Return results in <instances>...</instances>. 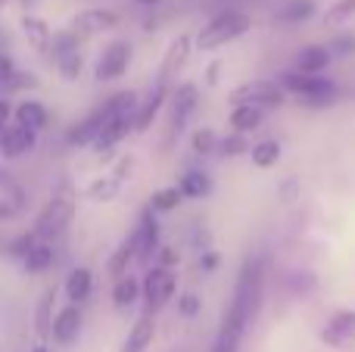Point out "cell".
<instances>
[{"mask_svg": "<svg viewBox=\"0 0 355 352\" xmlns=\"http://www.w3.org/2000/svg\"><path fill=\"white\" fill-rule=\"evenodd\" d=\"M262 259H243L237 274V284H234V297L227 306L225 318H221V328L215 334L212 352H240L250 324L256 322L259 309H262Z\"/></svg>", "mask_w": 355, "mask_h": 352, "instance_id": "obj_1", "label": "cell"}, {"mask_svg": "<svg viewBox=\"0 0 355 352\" xmlns=\"http://www.w3.org/2000/svg\"><path fill=\"white\" fill-rule=\"evenodd\" d=\"M277 85L287 94H293L306 109H324V106H334L340 100V87L324 75H306L293 69V72H284Z\"/></svg>", "mask_w": 355, "mask_h": 352, "instance_id": "obj_2", "label": "cell"}, {"mask_svg": "<svg viewBox=\"0 0 355 352\" xmlns=\"http://www.w3.org/2000/svg\"><path fill=\"white\" fill-rule=\"evenodd\" d=\"M250 28H252V19L246 16V12L225 10V12L212 16L206 25H202V31L196 35V47L200 50H218V47H225V44L237 41V37H243Z\"/></svg>", "mask_w": 355, "mask_h": 352, "instance_id": "obj_3", "label": "cell"}, {"mask_svg": "<svg viewBox=\"0 0 355 352\" xmlns=\"http://www.w3.org/2000/svg\"><path fill=\"white\" fill-rule=\"evenodd\" d=\"M144 284V315H156L159 309H166L168 303L175 299V290H178V281L172 274V268H150L147 278L141 281Z\"/></svg>", "mask_w": 355, "mask_h": 352, "instance_id": "obj_4", "label": "cell"}, {"mask_svg": "<svg viewBox=\"0 0 355 352\" xmlns=\"http://www.w3.org/2000/svg\"><path fill=\"white\" fill-rule=\"evenodd\" d=\"M72 215H75V203H72V200H69V197H53L41 212H37L35 234L41 237V240L53 243L56 237L66 231V225L72 222Z\"/></svg>", "mask_w": 355, "mask_h": 352, "instance_id": "obj_5", "label": "cell"}, {"mask_svg": "<svg viewBox=\"0 0 355 352\" xmlns=\"http://www.w3.org/2000/svg\"><path fill=\"white\" fill-rule=\"evenodd\" d=\"M284 87L275 85V81H243V85H237L231 94H227V100H231L234 106H281L284 103Z\"/></svg>", "mask_w": 355, "mask_h": 352, "instance_id": "obj_6", "label": "cell"}, {"mask_svg": "<svg viewBox=\"0 0 355 352\" xmlns=\"http://www.w3.org/2000/svg\"><path fill=\"white\" fill-rule=\"evenodd\" d=\"M168 109H172L168 112V141H178L187 118L196 109V85H190V81L178 85L172 91V97H168Z\"/></svg>", "mask_w": 355, "mask_h": 352, "instance_id": "obj_7", "label": "cell"}, {"mask_svg": "<svg viewBox=\"0 0 355 352\" xmlns=\"http://www.w3.org/2000/svg\"><path fill=\"white\" fill-rule=\"evenodd\" d=\"M131 56H135V50H131L128 41H112L110 47L100 53L97 66H94V75H97V81H116V78H122V75L128 72V66H131Z\"/></svg>", "mask_w": 355, "mask_h": 352, "instance_id": "obj_8", "label": "cell"}, {"mask_svg": "<svg viewBox=\"0 0 355 352\" xmlns=\"http://www.w3.org/2000/svg\"><path fill=\"white\" fill-rule=\"evenodd\" d=\"M318 337H321V343H327L334 349H352L355 346V312L337 309L327 318L324 328L318 331Z\"/></svg>", "mask_w": 355, "mask_h": 352, "instance_id": "obj_9", "label": "cell"}, {"mask_svg": "<svg viewBox=\"0 0 355 352\" xmlns=\"http://www.w3.org/2000/svg\"><path fill=\"white\" fill-rule=\"evenodd\" d=\"M37 143V134L28 128H22V125H6L3 134H0V156H3L6 162L10 159H19V156H28L31 150H35Z\"/></svg>", "mask_w": 355, "mask_h": 352, "instance_id": "obj_10", "label": "cell"}, {"mask_svg": "<svg viewBox=\"0 0 355 352\" xmlns=\"http://www.w3.org/2000/svg\"><path fill=\"white\" fill-rule=\"evenodd\" d=\"M116 25H119V16L112 10H81L69 22V31H75L78 37H91V35H100V31H112Z\"/></svg>", "mask_w": 355, "mask_h": 352, "instance_id": "obj_11", "label": "cell"}, {"mask_svg": "<svg viewBox=\"0 0 355 352\" xmlns=\"http://www.w3.org/2000/svg\"><path fill=\"white\" fill-rule=\"evenodd\" d=\"M168 97H172V87H168V81L156 75L153 87L147 91V97L141 100V109H137V118H135V122H137V131H147V128H150V122H153L156 112L162 109V103H168Z\"/></svg>", "mask_w": 355, "mask_h": 352, "instance_id": "obj_12", "label": "cell"}, {"mask_svg": "<svg viewBox=\"0 0 355 352\" xmlns=\"http://www.w3.org/2000/svg\"><path fill=\"white\" fill-rule=\"evenodd\" d=\"M334 53L327 44H309V47H300L293 53V69L306 75H321L327 66H331Z\"/></svg>", "mask_w": 355, "mask_h": 352, "instance_id": "obj_13", "label": "cell"}, {"mask_svg": "<svg viewBox=\"0 0 355 352\" xmlns=\"http://www.w3.org/2000/svg\"><path fill=\"white\" fill-rule=\"evenodd\" d=\"M135 237H137V259H150L153 253H159L162 249L159 247V222H156L153 209H144Z\"/></svg>", "mask_w": 355, "mask_h": 352, "instance_id": "obj_14", "label": "cell"}, {"mask_svg": "<svg viewBox=\"0 0 355 352\" xmlns=\"http://www.w3.org/2000/svg\"><path fill=\"white\" fill-rule=\"evenodd\" d=\"M22 209H25V191L3 172L0 175V218L10 222V218H16Z\"/></svg>", "mask_w": 355, "mask_h": 352, "instance_id": "obj_15", "label": "cell"}, {"mask_svg": "<svg viewBox=\"0 0 355 352\" xmlns=\"http://www.w3.org/2000/svg\"><path fill=\"white\" fill-rule=\"evenodd\" d=\"M196 41H190L187 35H178L172 44H168V50H166V56H162V66H159V78H166V81H172V75L181 72V66L187 62V56H190V47H193Z\"/></svg>", "mask_w": 355, "mask_h": 352, "instance_id": "obj_16", "label": "cell"}, {"mask_svg": "<svg viewBox=\"0 0 355 352\" xmlns=\"http://www.w3.org/2000/svg\"><path fill=\"white\" fill-rule=\"evenodd\" d=\"M81 306H72L69 303L66 309L56 312V322H53V340L56 343H72L75 337L81 334Z\"/></svg>", "mask_w": 355, "mask_h": 352, "instance_id": "obj_17", "label": "cell"}, {"mask_svg": "<svg viewBox=\"0 0 355 352\" xmlns=\"http://www.w3.org/2000/svg\"><path fill=\"white\" fill-rule=\"evenodd\" d=\"M91 287H94L91 268L78 265V268H72V272L66 274V284H62V290H66V299H69V303H72V306H81V303H87V297H91Z\"/></svg>", "mask_w": 355, "mask_h": 352, "instance_id": "obj_18", "label": "cell"}, {"mask_svg": "<svg viewBox=\"0 0 355 352\" xmlns=\"http://www.w3.org/2000/svg\"><path fill=\"white\" fill-rule=\"evenodd\" d=\"M12 118H16V125L35 131V134L47 128V122H50L47 106L37 103V100H19V103H16V116H12Z\"/></svg>", "mask_w": 355, "mask_h": 352, "instance_id": "obj_19", "label": "cell"}, {"mask_svg": "<svg viewBox=\"0 0 355 352\" xmlns=\"http://www.w3.org/2000/svg\"><path fill=\"white\" fill-rule=\"evenodd\" d=\"M19 28H22L25 41H28L35 50H50V41H53V35H50V25L44 22L41 16H31V12H25V16L19 19Z\"/></svg>", "mask_w": 355, "mask_h": 352, "instance_id": "obj_20", "label": "cell"}, {"mask_svg": "<svg viewBox=\"0 0 355 352\" xmlns=\"http://www.w3.org/2000/svg\"><path fill=\"white\" fill-rule=\"evenodd\" d=\"M265 118V109L262 106H234L231 116H227V125L234 128V134H250V131H256L259 125H262Z\"/></svg>", "mask_w": 355, "mask_h": 352, "instance_id": "obj_21", "label": "cell"}, {"mask_svg": "<svg viewBox=\"0 0 355 352\" xmlns=\"http://www.w3.org/2000/svg\"><path fill=\"white\" fill-rule=\"evenodd\" d=\"M156 337V324H153V315H141L135 322V328H131L128 340H125L122 352H147L150 343H153Z\"/></svg>", "mask_w": 355, "mask_h": 352, "instance_id": "obj_22", "label": "cell"}, {"mask_svg": "<svg viewBox=\"0 0 355 352\" xmlns=\"http://www.w3.org/2000/svg\"><path fill=\"white\" fill-rule=\"evenodd\" d=\"M56 287L44 290V297L37 299V309H35V331L37 337H50L53 334V322H56Z\"/></svg>", "mask_w": 355, "mask_h": 352, "instance_id": "obj_23", "label": "cell"}, {"mask_svg": "<svg viewBox=\"0 0 355 352\" xmlns=\"http://www.w3.org/2000/svg\"><path fill=\"white\" fill-rule=\"evenodd\" d=\"M141 297H144V284H141L137 278H131V274L119 278V281H116V287H112V306H116L119 312L131 309V306H135Z\"/></svg>", "mask_w": 355, "mask_h": 352, "instance_id": "obj_24", "label": "cell"}, {"mask_svg": "<svg viewBox=\"0 0 355 352\" xmlns=\"http://www.w3.org/2000/svg\"><path fill=\"white\" fill-rule=\"evenodd\" d=\"M131 259H137V237L135 234H131L128 240L119 243L116 253H112L110 262H106V268H110V274L119 281V278H125V268L131 265Z\"/></svg>", "mask_w": 355, "mask_h": 352, "instance_id": "obj_25", "label": "cell"}, {"mask_svg": "<svg viewBox=\"0 0 355 352\" xmlns=\"http://www.w3.org/2000/svg\"><path fill=\"white\" fill-rule=\"evenodd\" d=\"M56 262V249H53V243H47V240H37V247L31 249V256L25 259V268H28L31 274H41V272H47L50 265Z\"/></svg>", "mask_w": 355, "mask_h": 352, "instance_id": "obj_26", "label": "cell"}, {"mask_svg": "<svg viewBox=\"0 0 355 352\" xmlns=\"http://www.w3.org/2000/svg\"><path fill=\"white\" fill-rule=\"evenodd\" d=\"M250 159L256 168H271L277 159H281V143L275 141V137H268V141H259L256 147L250 150Z\"/></svg>", "mask_w": 355, "mask_h": 352, "instance_id": "obj_27", "label": "cell"}, {"mask_svg": "<svg viewBox=\"0 0 355 352\" xmlns=\"http://www.w3.org/2000/svg\"><path fill=\"white\" fill-rule=\"evenodd\" d=\"M315 16V0H290L281 12H277V22L284 25H296V22H306V19Z\"/></svg>", "mask_w": 355, "mask_h": 352, "instance_id": "obj_28", "label": "cell"}, {"mask_svg": "<svg viewBox=\"0 0 355 352\" xmlns=\"http://www.w3.org/2000/svg\"><path fill=\"white\" fill-rule=\"evenodd\" d=\"M184 191V197H190V200H202V197H209V191H212V181H209V175L206 172H187L181 178V184H178Z\"/></svg>", "mask_w": 355, "mask_h": 352, "instance_id": "obj_29", "label": "cell"}, {"mask_svg": "<svg viewBox=\"0 0 355 352\" xmlns=\"http://www.w3.org/2000/svg\"><path fill=\"white\" fill-rule=\"evenodd\" d=\"M119 187H122V178H116V175H100L97 181H91L87 184V193H91V200H97V203H110V200H116Z\"/></svg>", "mask_w": 355, "mask_h": 352, "instance_id": "obj_30", "label": "cell"}, {"mask_svg": "<svg viewBox=\"0 0 355 352\" xmlns=\"http://www.w3.org/2000/svg\"><path fill=\"white\" fill-rule=\"evenodd\" d=\"M181 200H184L181 187H159V191L150 197V209L153 212H172V209L181 206Z\"/></svg>", "mask_w": 355, "mask_h": 352, "instance_id": "obj_31", "label": "cell"}, {"mask_svg": "<svg viewBox=\"0 0 355 352\" xmlns=\"http://www.w3.org/2000/svg\"><path fill=\"white\" fill-rule=\"evenodd\" d=\"M35 247H37V234L31 231V234H16V237H12V240L6 243V253H10L12 259H22L25 262Z\"/></svg>", "mask_w": 355, "mask_h": 352, "instance_id": "obj_32", "label": "cell"}, {"mask_svg": "<svg viewBox=\"0 0 355 352\" xmlns=\"http://www.w3.org/2000/svg\"><path fill=\"white\" fill-rule=\"evenodd\" d=\"M250 141H246V134H227V137H221L218 141V153L221 156H240V153H250Z\"/></svg>", "mask_w": 355, "mask_h": 352, "instance_id": "obj_33", "label": "cell"}, {"mask_svg": "<svg viewBox=\"0 0 355 352\" xmlns=\"http://www.w3.org/2000/svg\"><path fill=\"white\" fill-rule=\"evenodd\" d=\"M355 16V0H337L331 10L324 12V22L327 25H343L346 19Z\"/></svg>", "mask_w": 355, "mask_h": 352, "instance_id": "obj_34", "label": "cell"}, {"mask_svg": "<svg viewBox=\"0 0 355 352\" xmlns=\"http://www.w3.org/2000/svg\"><path fill=\"white\" fill-rule=\"evenodd\" d=\"M56 69H60L62 81H78V75H81V53L60 56V60H56Z\"/></svg>", "mask_w": 355, "mask_h": 352, "instance_id": "obj_35", "label": "cell"}, {"mask_svg": "<svg viewBox=\"0 0 355 352\" xmlns=\"http://www.w3.org/2000/svg\"><path fill=\"white\" fill-rule=\"evenodd\" d=\"M193 150H196L200 156H206V153H212V150H218V137H215V131H209V128L193 131Z\"/></svg>", "mask_w": 355, "mask_h": 352, "instance_id": "obj_36", "label": "cell"}, {"mask_svg": "<svg viewBox=\"0 0 355 352\" xmlns=\"http://www.w3.org/2000/svg\"><path fill=\"white\" fill-rule=\"evenodd\" d=\"M25 87H37V78H35V75H28V72H16L3 85V91L6 94H16V91H25Z\"/></svg>", "mask_w": 355, "mask_h": 352, "instance_id": "obj_37", "label": "cell"}, {"mask_svg": "<svg viewBox=\"0 0 355 352\" xmlns=\"http://www.w3.org/2000/svg\"><path fill=\"white\" fill-rule=\"evenodd\" d=\"M334 56H352L355 53V35H340L337 41L327 44Z\"/></svg>", "mask_w": 355, "mask_h": 352, "instance_id": "obj_38", "label": "cell"}, {"mask_svg": "<svg viewBox=\"0 0 355 352\" xmlns=\"http://www.w3.org/2000/svg\"><path fill=\"white\" fill-rule=\"evenodd\" d=\"M178 309H181V315H196V312H200V299H196L193 293H184V297L178 299Z\"/></svg>", "mask_w": 355, "mask_h": 352, "instance_id": "obj_39", "label": "cell"}, {"mask_svg": "<svg viewBox=\"0 0 355 352\" xmlns=\"http://www.w3.org/2000/svg\"><path fill=\"white\" fill-rule=\"evenodd\" d=\"M175 262H178V253H175V249H172V247H162V249H159V265H162V268H172Z\"/></svg>", "mask_w": 355, "mask_h": 352, "instance_id": "obj_40", "label": "cell"}, {"mask_svg": "<svg viewBox=\"0 0 355 352\" xmlns=\"http://www.w3.org/2000/svg\"><path fill=\"white\" fill-rule=\"evenodd\" d=\"M12 75H16V69H12V60H10V56H3V72H0V81L6 85V81H10Z\"/></svg>", "mask_w": 355, "mask_h": 352, "instance_id": "obj_41", "label": "cell"}, {"mask_svg": "<svg viewBox=\"0 0 355 352\" xmlns=\"http://www.w3.org/2000/svg\"><path fill=\"white\" fill-rule=\"evenodd\" d=\"M215 265H218V256H215V253H206V256H202V268H206V272H212Z\"/></svg>", "mask_w": 355, "mask_h": 352, "instance_id": "obj_42", "label": "cell"}, {"mask_svg": "<svg viewBox=\"0 0 355 352\" xmlns=\"http://www.w3.org/2000/svg\"><path fill=\"white\" fill-rule=\"evenodd\" d=\"M215 72H218V62H212V66H209V72H206V81H209V85H215V81H218V75H215Z\"/></svg>", "mask_w": 355, "mask_h": 352, "instance_id": "obj_43", "label": "cell"}, {"mask_svg": "<svg viewBox=\"0 0 355 352\" xmlns=\"http://www.w3.org/2000/svg\"><path fill=\"white\" fill-rule=\"evenodd\" d=\"M135 3H141V6H156L159 0H135Z\"/></svg>", "mask_w": 355, "mask_h": 352, "instance_id": "obj_44", "label": "cell"}, {"mask_svg": "<svg viewBox=\"0 0 355 352\" xmlns=\"http://www.w3.org/2000/svg\"><path fill=\"white\" fill-rule=\"evenodd\" d=\"M31 352H50L47 346H35V349H31Z\"/></svg>", "mask_w": 355, "mask_h": 352, "instance_id": "obj_45", "label": "cell"}, {"mask_svg": "<svg viewBox=\"0 0 355 352\" xmlns=\"http://www.w3.org/2000/svg\"><path fill=\"white\" fill-rule=\"evenodd\" d=\"M0 3H10V0H0Z\"/></svg>", "mask_w": 355, "mask_h": 352, "instance_id": "obj_46", "label": "cell"}]
</instances>
